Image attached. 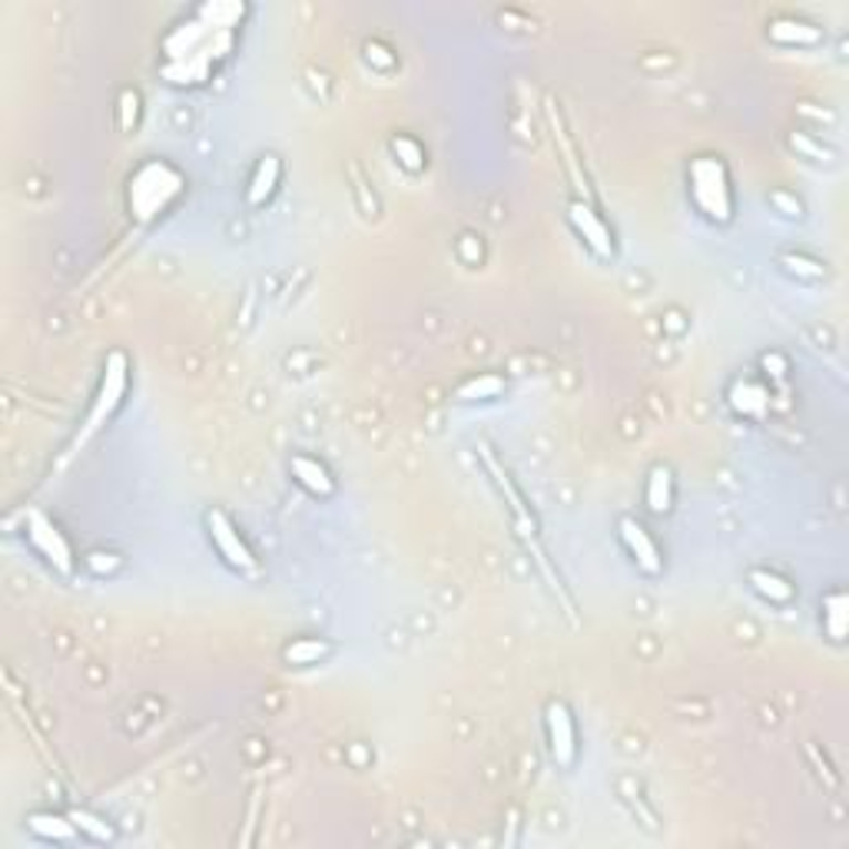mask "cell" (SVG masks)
<instances>
[{"label":"cell","mask_w":849,"mask_h":849,"mask_svg":"<svg viewBox=\"0 0 849 849\" xmlns=\"http://www.w3.org/2000/svg\"><path fill=\"white\" fill-rule=\"evenodd\" d=\"M246 17H249V7L236 0H209L193 7L163 37V63H159L163 80L179 90L206 86L219 73V66L232 56Z\"/></svg>","instance_id":"6da1fadb"},{"label":"cell","mask_w":849,"mask_h":849,"mask_svg":"<svg viewBox=\"0 0 849 849\" xmlns=\"http://www.w3.org/2000/svg\"><path fill=\"white\" fill-rule=\"evenodd\" d=\"M186 173L169 159L149 156L126 179V213L136 226L149 229L163 222L186 196Z\"/></svg>","instance_id":"7a4b0ae2"},{"label":"cell","mask_w":849,"mask_h":849,"mask_svg":"<svg viewBox=\"0 0 849 849\" xmlns=\"http://www.w3.org/2000/svg\"><path fill=\"white\" fill-rule=\"evenodd\" d=\"M687 199L714 226H731L737 219V189L731 163L721 153H697L687 163Z\"/></svg>","instance_id":"3957f363"},{"label":"cell","mask_w":849,"mask_h":849,"mask_svg":"<svg viewBox=\"0 0 849 849\" xmlns=\"http://www.w3.org/2000/svg\"><path fill=\"white\" fill-rule=\"evenodd\" d=\"M126 395H130V359H126L123 349H113V352L103 359L100 385H96V392H93V402H90V408H86V418H83V428H80L73 448L86 445L96 432H103V428L116 418V412L123 408Z\"/></svg>","instance_id":"277c9868"},{"label":"cell","mask_w":849,"mask_h":849,"mask_svg":"<svg viewBox=\"0 0 849 849\" xmlns=\"http://www.w3.org/2000/svg\"><path fill=\"white\" fill-rule=\"evenodd\" d=\"M23 541L53 574H60V578H73L76 574L80 558H76L66 531L50 515H43L40 508H27L23 511Z\"/></svg>","instance_id":"5b68a950"},{"label":"cell","mask_w":849,"mask_h":849,"mask_svg":"<svg viewBox=\"0 0 849 849\" xmlns=\"http://www.w3.org/2000/svg\"><path fill=\"white\" fill-rule=\"evenodd\" d=\"M203 528H206L209 548L216 551V558L229 571H236V574H256L259 571V558H256L252 545L246 541L242 528L222 508H209L203 515Z\"/></svg>","instance_id":"8992f818"},{"label":"cell","mask_w":849,"mask_h":849,"mask_svg":"<svg viewBox=\"0 0 849 849\" xmlns=\"http://www.w3.org/2000/svg\"><path fill=\"white\" fill-rule=\"evenodd\" d=\"M618 541H621L624 555L631 558V565H634L644 578H651V581L664 578V571H667V555H664L661 541L654 538V531H651L641 518L621 515V518H618Z\"/></svg>","instance_id":"52a82bcc"},{"label":"cell","mask_w":849,"mask_h":849,"mask_svg":"<svg viewBox=\"0 0 849 849\" xmlns=\"http://www.w3.org/2000/svg\"><path fill=\"white\" fill-rule=\"evenodd\" d=\"M545 744L558 770H574L581 757V737H578V717L565 701L545 704Z\"/></svg>","instance_id":"ba28073f"},{"label":"cell","mask_w":849,"mask_h":849,"mask_svg":"<svg viewBox=\"0 0 849 849\" xmlns=\"http://www.w3.org/2000/svg\"><path fill=\"white\" fill-rule=\"evenodd\" d=\"M568 226L574 229V236L584 242V249L601 259V262H611L618 256V239H614V229L608 226V219L588 203V199H571L568 203Z\"/></svg>","instance_id":"9c48e42d"},{"label":"cell","mask_w":849,"mask_h":849,"mask_svg":"<svg viewBox=\"0 0 849 849\" xmlns=\"http://www.w3.org/2000/svg\"><path fill=\"white\" fill-rule=\"evenodd\" d=\"M724 402L734 412V418L750 422V425H764L770 418V408H774V389L760 375H734L727 392H724Z\"/></svg>","instance_id":"30bf717a"},{"label":"cell","mask_w":849,"mask_h":849,"mask_svg":"<svg viewBox=\"0 0 849 849\" xmlns=\"http://www.w3.org/2000/svg\"><path fill=\"white\" fill-rule=\"evenodd\" d=\"M289 478L296 482V488H302L315 501H332L339 495V482H335L332 468L309 452H296L289 458Z\"/></svg>","instance_id":"8fae6325"},{"label":"cell","mask_w":849,"mask_h":849,"mask_svg":"<svg viewBox=\"0 0 849 849\" xmlns=\"http://www.w3.org/2000/svg\"><path fill=\"white\" fill-rule=\"evenodd\" d=\"M282 173H286L282 156H279V153H262V156L256 159L249 179H246V193H242V196H246V206H249V209H266V206L276 199L279 186H282Z\"/></svg>","instance_id":"7c38bea8"},{"label":"cell","mask_w":849,"mask_h":849,"mask_svg":"<svg viewBox=\"0 0 849 849\" xmlns=\"http://www.w3.org/2000/svg\"><path fill=\"white\" fill-rule=\"evenodd\" d=\"M674 508H677V475L671 465L658 462L651 465L644 478V511L651 518H671Z\"/></svg>","instance_id":"4fadbf2b"},{"label":"cell","mask_w":849,"mask_h":849,"mask_svg":"<svg viewBox=\"0 0 849 849\" xmlns=\"http://www.w3.org/2000/svg\"><path fill=\"white\" fill-rule=\"evenodd\" d=\"M23 830L40 840V843H56V847H70L80 843V830L73 824L70 814H53V810H33L23 820Z\"/></svg>","instance_id":"5bb4252c"},{"label":"cell","mask_w":849,"mask_h":849,"mask_svg":"<svg viewBox=\"0 0 849 849\" xmlns=\"http://www.w3.org/2000/svg\"><path fill=\"white\" fill-rule=\"evenodd\" d=\"M767 37L777 46H820L824 43V27H817L814 20H804L797 13H780L767 23Z\"/></svg>","instance_id":"9a60e30c"},{"label":"cell","mask_w":849,"mask_h":849,"mask_svg":"<svg viewBox=\"0 0 849 849\" xmlns=\"http://www.w3.org/2000/svg\"><path fill=\"white\" fill-rule=\"evenodd\" d=\"M279 658H282L286 667L306 671V667H319V664L332 661L335 658V644L329 638H322V634H299V638L282 644Z\"/></svg>","instance_id":"2e32d148"},{"label":"cell","mask_w":849,"mask_h":849,"mask_svg":"<svg viewBox=\"0 0 849 849\" xmlns=\"http://www.w3.org/2000/svg\"><path fill=\"white\" fill-rule=\"evenodd\" d=\"M747 588L770 608H790L797 601V584L784 578L774 568H750L747 571Z\"/></svg>","instance_id":"e0dca14e"},{"label":"cell","mask_w":849,"mask_h":849,"mask_svg":"<svg viewBox=\"0 0 849 849\" xmlns=\"http://www.w3.org/2000/svg\"><path fill=\"white\" fill-rule=\"evenodd\" d=\"M820 624H824V634H827L834 644H847L849 598L843 588H834V591L824 594V601H820Z\"/></svg>","instance_id":"ac0fdd59"},{"label":"cell","mask_w":849,"mask_h":849,"mask_svg":"<svg viewBox=\"0 0 849 849\" xmlns=\"http://www.w3.org/2000/svg\"><path fill=\"white\" fill-rule=\"evenodd\" d=\"M389 149H392L395 163H398L405 173H412V176L425 173V166H428V149L422 146V139H418V136H412V133H398V136H392V139H389Z\"/></svg>","instance_id":"d6986e66"},{"label":"cell","mask_w":849,"mask_h":849,"mask_svg":"<svg viewBox=\"0 0 849 849\" xmlns=\"http://www.w3.org/2000/svg\"><path fill=\"white\" fill-rule=\"evenodd\" d=\"M505 389H508V382H505L498 372H482V375L468 379V382L455 392V398H458V402H495V398H501Z\"/></svg>","instance_id":"ffe728a7"},{"label":"cell","mask_w":849,"mask_h":849,"mask_svg":"<svg viewBox=\"0 0 849 849\" xmlns=\"http://www.w3.org/2000/svg\"><path fill=\"white\" fill-rule=\"evenodd\" d=\"M66 814L73 817V824L80 830V840H86V843H113L116 840V827L110 820H103L100 814L83 810V807H73Z\"/></svg>","instance_id":"44dd1931"},{"label":"cell","mask_w":849,"mask_h":849,"mask_svg":"<svg viewBox=\"0 0 849 849\" xmlns=\"http://www.w3.org/2000/svg\"><path fill=\"white\" fill-rule=\"evenodd\" d=\"M83 568H86L93 578H113V574L123 568V555L106 551V548H93V551L83 555Z\"/></svg>","instance_id":"7402d4cb"},{"label":"cell","mask_w":849,"mask_h":849,"mask_svg":"<svg viewBox=\"0 0 849 849\" xmlns=\"http://www.w3.org/2000/svg\"><path fill=\"white\" fill-rule=\"evenodd\" d=\"M780 266L790 272V276H800V279H824L827 276V266L820 259H810V256H800V252H784L780 256Z\"/></svg>","instance_id":"603a6c76"},{"label":"cell","mask_w":849,"mask_h":849,"mask_svg":"<svg viewBox=\"0 0 849 849\" xmlns=\"http://www.w3.org/2000/svg\"><path fill=\"white\" fill-rule=\"evenodd\" d=\"M139 113H143V100H139V93L136 90H120V130H136V123H139Z\"/></svg>","instance_id":"cb8c5ba5"},{"label":"cell","mask_w":849,"mask_h":849,"mask_svg":"<svg viewBox=\"0 0 849 849\" xmlns=\"http://www.w3.org/2000/svg\"><path fill=\"white\" fill-rule=\"evenodd\" d=\"M760 379H774V382H784L787 379V372H790V362H787V355H780V352H764L760 355Z\"/></svg>","instance_id":"d4e9b609"},{"label":"cell","mask_w":849,"mask_h":849,"mask_svg":"<svg viewBox=\"0 0 849 849\" xmlns=\"http://www.w3.org/2000/svg\"><path fill=\"white\" fill-rule=\"evenodd\" d=\"M770 203H774L784 216H790V219H804V213H807L804 199H800V196H794V193H787V189L770 193Z\"/></svg>","instance_id":"484cf974"},{"label":"cell","mask_w":849,"mask_h":849,"mask_svg":"<svg viewBox=\"0 0 849 849\" xmlns=\"http://www.w3.org/2000/svg\"><path fill=\"white\" fill-rule=\"evenodd\" d=\"M365 60H369V63H375V66H382V70H392V66L398 63L385 43H365Z\"/></svg>","instance_id":"4316f807"},{"label":"cell","mask_w":849,"mask_h":849,"mask_svg":"<svg viewBox=\"0 0 849 849\" xmlns=\"http://www.w3.org/2000/svg\"><path fill=\"white\" fill-rule=\"evenodd\" d=\"M458 252H462V259L468 262V266H478L482 262V242H478V236H472V232H465L462 239H458Z\"/></svg>","instance_id":"83f0119b"}]
</instances>
